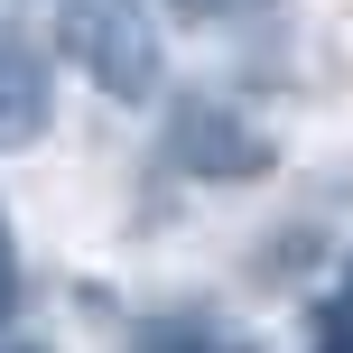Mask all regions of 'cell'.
Listing matches in <instances>:
<instances>
[{"mask_svg":"<svg viewBox=\"0 0 353 353\" xmlns=\"http://www.w3.org/2000/svg\"><path fill=\"white\" fill-rule=\"evenodd\" d=\"M168 10H186V19H223V10H242V0H168Z\"/></svg>","mask_w":353,"mask_h":353,"instance_id":"6","label":"cell"},{"mask_svg":"<svg viewBox=\"0 0 353 353\" xmlns=\"http://www.w3.org/2000/svg\"><path fill=\"white\" fill-rule=\"evenodd\" d=\"M168 159L186 168V176L242 186V176L270 168V140L242 121V112H223V103H176V121H168Z\"/></svg>","mask_w":353,"mask_h":353,"instance_id":"2","label":"cell"},{"mask_svg":"<svg viewBox=\"0 0 353 353\" xmlns=\"http://www.w3.org/2000/svg\"><path fill=\"white\" fill-rule=\"evenodd\" d=\"M344 325H353V279H344Z\"/></svg>","mask_w":353,"mask_h":353,"instance_id":"7","label":"cell"},{"mask_svg":"<svg viewBox=\"0 0 353 353\" xmlns=\"http://www.w3.org/2000/svg\"><path fill=\"white\" fill-rule=\"evenodd\" d=\"M56 121V84H47V56L19 47V37H0V149H28L47 140Z\"/></svg>","mask_w":353,"mask_h":353,"instance_id":"3","label":"cell"},{"mask_svg":"<svg viewBox=\"0 0 353 353\" xmlns=\"http://www.w3.org/2000/svg\"><path fill=\"white\" fill-rule=\"evenodd\" d=\"M56 47H65L74 74L112 93V103H149L168 74V47H159V19L140 0H56Z\"/></svg>","mask_w":353,"mask_h":353,"instance_id":"1","label":"cell"},{"mask_svg":"<svg viewBox=\"0 0 353 353\" xmlns=\"http://www.w3.org/2000/svg\"><path fill=\"white\" fill-rule=\"evenodd\" d=\"M214 353H232V344H214Z\"/></svg>","mask_w":353,"mask_h":353,"instance_id":"8","label":"cell"},{"mask_svg":"<svg viewBox=\"0 0 353 353\" xmlns=\"http://www.w3.org/2000/svg\"><path fill=\"white\" fill-rule=\"evenodd\" d=\"M19 307V242H10V214H0V325H10Z\"/></svg>","mask_w":353,"mask_h":353,"instance_id":"5","label":"cell"},{"mask_svg":"<svg viewBox=\"0 0 353 353\" xmlns=\"http://www.w3.org/2000/svg\"><path fill=\"white\" fill-rule=\"evenodd\" d=\"M19 353H37V344H19Z\"/></svg>","mask_w":353,"mask_h":353,"instance_id":"9","label":"cell"},{"mask_svg":"<svg viewBox=\"0 0 353 353\" xmlns=\"http://www.w3.org/2000/svg\"><path fill=\"white\" fill-rule=\"evenodd\" d=\"M140 353H214V344L195 335V325H149V335H140Z\"/></svg>","mask_w":353,"mask_h":353,"instance_id":"4","label":"cell"}]
</instances>
